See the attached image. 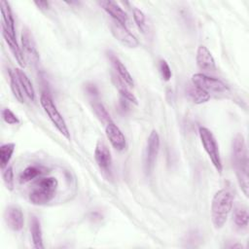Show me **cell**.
Wrapping results in <instances>:
<instances>
[{
	"label": "cell",
	"mask_w": 249,
	"mask_h": 249,
	"mask_svg": "<svg viewBox=\"0 0 249 249\" xmlns=\"http://www.w3.org/2000/svg\"><path fill=\"white\" fill-rule=\"evenodd\" d=\"M231 160L239 187L243 194L248 196V155L244 137L237 134L231 144Z\"/></svg>",
	"instance_id": "1"
},
{
	"label": "cell",
	"mask_w": 249,
	"mask_h": 249,
	"mask_svg": "<svg viewBox=\"0 0 249 249\" xmlns=\"http://www.w3.org/2000/svg\"><path fill=\"white\" fill-rule=\"evenodd\" d=\"M232 202V195L226 189L219 190L214 195L211 202V219L215 229H221L226 224Z\"/></svg>",
	"instance_id": "2"
},
{
	"label": "cell",
	"mask_w": 249,
	"mask_h": 249,
	"mask_svg": "<svg viewBox=\"0 0 249 249\" xmlns=\"http://www.w3.org/2000/svg\"><path fill=\"white\" fill-rule=\"evenodd\" d=\"M57 185V180L54 177H42L38 179L29 193L30 202L35 205L47 204L54 197Z\"/></svg>",
	"instance_id": "3"
},
{
	"label": "cell",
	"mask_w": 249,
	"mask_h": 249,
	"mask_svg": "<svg viewBox=\"0 0 249 249\" xmlns=\"http://www.w3.org/2000/svg\"><path fill=\"white\" fill-rule=\"evenodd\" d=\"M198 133H199L200 141L204 148V151L208 155L215 169L219 173H221L223 170V164H222V160H221L219 147H218L217 141H216L213 133L208 128H206L204 126L199 127Z\"/></svg>",
	"instance_id": "4"
},
{
	"label": "cell",
	"mask_w": 249,
	"mask_h": 249,
	"mask_svg": "<svg viewBox=\"0 0 249 249\" xmlns=\"http://www.w3.org/2000/svg\"><path fill=\"white\" fill-rule=\"evenodd\" d=\"M40 102H41V105L44 108L45 112L47 113L49 119L51 120L53 124L56 127V129L66 139H70V132L68 130L67 124H66L64 119L62 118L61 114L57 110L56 106L54 105V103H53V99L51 98V96L46 94V93H43L41 95V97H40Z\"/></svg>",
	"instance_id": "5"
},
{
	"label": "cell",
	"mask_w": 249,
	"mask_h": 249,
	"mask_svg": "<svg viewBox=\"0 0 249 249\" xmlns=\"http://www.w3.org/2000/svg\"><path fill=\"white\" fill-rule=\"evenodd\" d=\"M192 84L205 90L206 92H225L228 90V87L222 81L209 77L202 73H196L192 76Z\"/></svg>",
	"instance_id": "6"
},
{
	"label": "cell",
	"mask_w": 249,
	"mask_h": 249,
	"mask_svg": "<svg viewBox=\"0 0 249 249\" xmlns=\"http://www.w3.org/2000/svg\"><path fill=\"white\" fill-rule=\"evenodd\" d=\"M160 150V136L154 129L151 131L148 139L144 155V168L146 173H150L155 165V161Z\"/></svg>",
	"instance_id": "7"
},
{
	"label": "cell",
	"mask_w": 249,
	"mask_h": 249,
	"mask_svg": "<svg viewBox=\"0 0 249 249\" xmlns=\"http://www.w3.org/2000/svg\"><path fill=\"white\" fill-rule=\"evenodd\" d=\"M110 29L112 35L124 46L127 48H136L139 45L136 37L126 28L125 25L116 20H112L110 23Z\"/></svg>",
	"instance_id": "8"
},
{
	"label": "cell",
	"mask_w": 249,
	"mask_h": 249,
	"mask_svg": "<svg viewBox=\"0 0 249 249\" xmlns=\"http://www.w3.org/2000/svg\"><path fill=\"white\" fill-rule=\"evenodd\" d=\"M94 159L104 174L111 175L112 171V157L111 152L103 140H98L94 149Z\"/></svg>",
	"instance_id": "9"
},
{
	"label": "cell",
	"mask_w": 249,
	"mask_h": 249,
	"mask_svg": "<svg viewBox=\"0 0 249 249\" xmlns=\"http://www.w3.org/2000/svg\"><path fill=\"white\" fill-rule=\"evenodd\" d=\"M105 132L111 145L117 151H123L125 149L126 147L125 137L117 124H115L113 122L107 124L105 127Z\"/></svg>",
	"instance_id": "10"
},
{
	"label": "cell",
	"mask_w": 249,
	"mask_h": 249,
	"mask_svg": "<svg viewBox=\"0 0 249 249\" xmlns=\"http://www.w3.org/2000/svg\"><path fill=\"white\" fill-rule=\"evenodd\" d=\"M5 221L14 231H19L23 228V214L18 205H10L5 211Z\"/></svg>",
	"instance_id": "11"
},
{
	"label": "cell",
	"mask_w": 249,
	"mask_h": 249,
	"mask_svg": "<svg viewBox=\"0 0 249 249\" xmlns=\"http://www.w3.org/2000/svg\"><path fill=\"white\" fill-rule=\"evenodd\" d=\"M21 45L28 60L32 61V63H37L39 61V53L30 31L26 28H24L21 33Z\"/></svg>",
	"instance_id": "12"
},
{
	"label": "cell",
	"mask_w": 249,
	"mask_h": 249,
	"mask_svg": "<svg viewBox=\"0 0 249 249\" xmlns=\"http://www.w3.org/2000/svg\"><path fill=\"white\" fill-rule=\"evenodd\" d=\"M99 5L103 10L111 16L113 20H116L124 25H126L127 16L125 12L114 1H99Z\"/></svg>",
	"instance_id": "13"
},
{
	"label": "cell",
	"mask_w": 249,
	"mask_h": 249,
	"mask_svg": "<svg viewBox=\"0 0 249 249\" xmlns=\"http://www.w3.org/2000/svg\"><path fill=\"white\" fill-rule=\"evenodd\" d=\"M196 63L201 70L205 71H214L216 69V64L213 55L209 50L201 45L197 48L196 51Z\"/></svg>",
	"instance_id": "14"
},
{
	"label": "cell",
	"mask_w": 249,
	"mask_h": 249,
	"mask_svg": "<svg viewBox=\"0 0 249 249\" xmlns=\"http://www.w3.org/2000/svg\"><path fill=\"white\" fill-rule=\"evenodd\" d=\"M108 57L110 58V61L112 62L115 70L118 72L119 77L129 87H133L134 86V82L133 79L131 77V75L129 74V72L127 71L126 67L122 63V61L118 58L117 55H115V53H113L112 52L108 53Z\"/></svg>",
	"instance_id": "15"
},
{
	"label": "cell",
	"mask_w": 249,
	"mask_h": 249,
	"mask_svg": "<svg viewBox=\"0 0 249 249\" xmlns=\"http://www.w3.org/2000/svg\"><path fill=\"white\" fill-rule=\"evenodd\" d=\"M1 15H2V28L5 29L11 36L16 37L15 35V23L12 12L7 1H1Z\"/></svg>",
	"instance_id": "16"
},
{
	"label": "cell",
	"mask_w": 249,
	"mask_h": 249,
	"mask_svg": "<svg viewBox=\"0 0 249 249\" xmlns=\"http://www.w3.org/2000/svg\"><path fill=\"white\" fill-rule=\"evenodd\" d=\"M2 35L10 49V51L12 52V53L14 54L17 62L19 64L20 67H25V59H24V56H23V53L22 52L20 51V48L18 47V43H17V40H16V37H13L11 36L5 29L2 28Z\"/></svg>",
	"instance_id": "17"
},
{
	"label": "cell",
	"mask_w": 249,
	"mask_h": 249,
	"mask_svg": "<svg viewBox=\"0 0 249 249\" xmlns=\"http://www.w3.org/2000/svg\"><path fill=\"white\" fill-rule=\"evenodd\" d=\"M186 94L196 104H202L210 99V94L208 92L199 89L194 84L187 86Z\"/></svg>",
	"instance_id": "18"
},
{
	"label": "cell",
	"mask_w": 249,
	"mask_h": 249,
	"mask_svg": "<svg viewBox=\"0 0 249 249\" xmlns=\"http://www.w3.org/2000/svg\"><path fill=\"white\" fill-rule=\"evenodd\" d=\"M30 232H31V237H32V242H33L34 248H36V249H43L44 248V244H43L42 229H41L40 221H39V219L37 217H32L31 218Z\"/></svg>",
	"instance_id": "19"
},
{
	"label": "cell",
	"mask_w": 249,
	"mask_h": 249,
	"mask_svg": "<svg viewBox=\"0 0 249 249\" xmlns=\"http://www.w3.org/2000/svg\"><path fill=\"white\" fill-rule=\"evenodd\" d=\"M46 172V168L41 166V165H30L27 166L19 175V182L20 183H26L29 182L38 176L42 175L43 173Z\"/></svg>",
	"instance_id": "20"
},
{
	"label": "cell",
	"mask_w": 249,
	"mask_h": 249,
	"mask_svg": "<svg viewBox=\"0 0 249 249\" xmlns=\"http://www.w3.org/2000/svg\"><path fill=\"white\" fill-rule=\"evenodd\" d=\"M16 73H17V76L20 82V85L22 87V89L23 91L25 92L26 96L30 99V100H34L35 99V90H34V88L32 86V83L30 82L29 78L27 77V75L19 68H16L15 69Z\"/></svg>",
	"instance_id": "21"
},
{
	"label": "cell",
	"mask_w": 249,
	"mask_h": 249,
	"mask_svg": "<svg viewBox=\"0 0 249 249\" xmlns=\"http://www.w3.org/2000/svg\"><path fill=\"white\" fill-rule=\"evenodd\" d=\"M113 80L115 82V85H116V88H118L119 89V92L120 94L122 95L123 98H124L125 100H127L128 102H131L135 105L138 104V101H137V98L136 96L125 87V83L118 76H113Z\"/></svg>",
	"instance_id": "22"
},
{
	"label": "cell",
	"mask_w": 249,
	"mask_h": 249,
	"mask_svg": "<svg viewBox=\"0 0 249 249\" xmlns=\"http://www.w3.org/2000/svg\"><path fill=\"white\" fill-rule=\"evenodd\" d=\"M232 217H233L234 224L237 228H239L241 230L247 228L249 216H248L247 209L245 207H242V206L235 207Z\"/></svg>",
	"instance_id": "23"
},
{
	"label": "cell",
	"mask_w": 249,
	"mask_h": 249,
	"mask_svg": "<svg viewBox=\"0 0 249 249\" xmlns=\"http://www.w3.org/2000/svg\"><path fill=\"white\" fill-rule=\"evenodd\" d=\"M9 76H10V83H11V89L15 95V97L19 101V102H24V97L22 93V87L20 85V82L17 76L16 71H9Z\"/></svg>",
	"instance_id": "24"
},
{
	"label": "cell",
	"mask_w": 249,
	"mask_h": 249,
	"mask_svg": "<svg viewBox=\"0 0 249 249\" xmlns=\"http://www.w3.org/2000/svg\"><path fill=\"white\" fill-rule=\"evenodd\" d=\"M15 147L16 145L14 143H6L0 147V165L2 170L7 167L15 151Z\"/></svg>",
	"instance_id": "25"
},
{
	"label": "cell",
	"mask_w": 249,
	"mask_h": 249,
	"mask_svg": "<svg viewBox=\"0 0 249 249\" xmlns=\"http://www.w3.org/2000/svg\"><path fill=\"white\" fill-rule=\"evenodd\" d=\"M92 109L95 113V115L97 116V118L104 124H109L112 122L111 118H110V115L109 113L107 112V110L105 109V107L103 106L102 103L100 102H97V101H94L92 103Z\"/></svg>",
	"instance_id": "26"
},
{
	"label": "cell",
	"mask_w": 249,
	"mask_h": 249,
	"mask_svg": "<svg viewBox=\"0 0 249 249\" xmlns=\"http://www.w3.org/2000/svg\"><path fill=\"white\" fill-rule=\"evenodd\" d=\"M132 15H133V19H134L138 29L142 33H146L147 32V23H146V17L144 15V13L141 10H139L138 8H134L132 10Z\"/></svg>",
	"instance_id": "27"
},
{
	"label": "cell",
	"mask_w": 249,
	"mask_h": 249,
	"mask_svg": "<svg viewBox=\"0 0 249 249\" xmlns=\"http://www.w3.org/2000/svg\"><path fill=\"white\" fill-rule=\"evenodd\" d=\"M2 176H3V181L4 184L6 186V188L9 191H12L14 189V170H13V166H7L3 169L2 172Z\"/></svg>",
	"instance_id": "28"
},
{
	"label": "cell",
	"mask_w": 249,
	"mask_h": 249,
	"mask_svg": "<svg viewBox=\"0 0 249 249\" xmlns=\"http://www.w3.org/2000/svg\"><path fill=\"white\" fill-rule=\"evenodd\" d=\"M2 117H3V120L8 124H19V120L17 117V115H15L9 108H4L2 110Z\"/></svg>",
	"instance_id": "29"
},
{
	"label": "cell",
	"mask_w": 249,
	"mask_h": 249,
	"mask_svg": "<svg viewBox=\"0 0 249 249\" xmlns=\"http://www.w3.org/2000/svg\"><path fill=\"white\" fill-rule=\"evenodd\" d=\"M159 69H160V75H161L162 79L164 81H169L170 78H171L172 73H171V69H170L168 63L163 59L160 60Z\"/></svg>",
	"instance_id": "30"
},
{
	"label": "cell",
	"mask_w": 249,
	"mask_h": 249,
	"mask_svg": "<svg viewBox=\"0 0 249 249\" xmlns=\"http://www.w3.org/2000/svg\"><path fill=\"white\" fill-rule=\"evenodd\" d=\"M85 89H86V92L92 97L98 95V89L94 84H87L85 87Z\"/></svg>",
	"instance_id": "31"
},
{
	"label": "cell",
	"mask_w": 249,
	"mask_h": 249,
	"mask_svg": "<svg viewBox=\"0 0 249 249\" xmlns=\"http://www.w3.org/2000/svg\"><path fill=\"white\" fill-rule=\"evenodd\" d=\"M34 4H35L38 8L42 9V10L48 9V8H49V5H50V3H49L48 1H35Z\"/></svg>",
	"instance_id": "32"
},
{
	"label": "cell",
	"mask_w": 249,
	"mask_h": 249,
	"mask_svg": "<svg viewBox=\"0 0 249 249\" xmlns=\"http://www.w3.org/2000/svg\"><path fill=\"white\" fill-rule=\"evenodd\" d=\"M120 108H121V110H123V111L128 110V108H129V107H128V101L122 97V99L120 100Z\"/></svg>",
	"instance_id": "33"
},
{
	"label": "cell",
	"mask_w": 249,
	"mask_h": 249,
	"mask_svg": "<svg viewBox=\"0 0 249 249\" xmlns=\"http://www.w3.org/2000/svg\"><path fill=\"white\" fill-rule=\"evenodd\" d=\"M90 218H92L93 220H96V219L100 220V219H102V215L98 211H93L90 213Z\"/></svg>",
	"instance_id": "34"
}]
</instances>
